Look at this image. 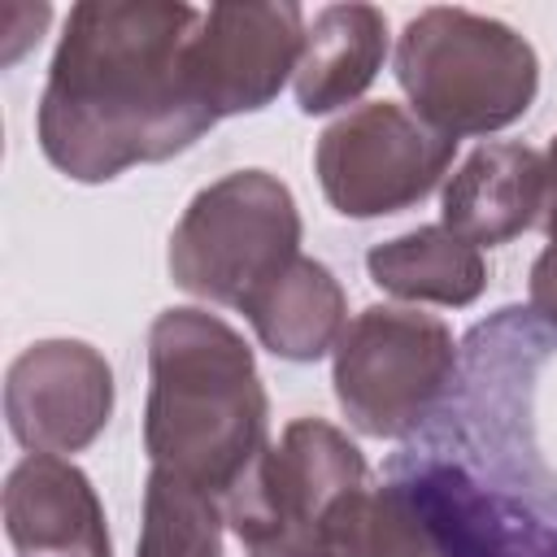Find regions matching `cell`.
<instances>
[{
	"label": "cell",
	"instance_id": "9c48e42d",
	"mask_svg": "<svg viewBox=\"0 0 557 557\" xmlns=\"http://www.w3.org/2000/svg\"><path fill=\"white\" fill-rule=\"evenodd\" d=\"M305 26L309 17L292 0L200 9V22L183 52L191 96L218 122L274 104L278 91L296 78Z\"/></svg>",
	"mask_w": 557,
	"mask_h": 557
},
{
	"label": "cell",
	"instance_id": "9a60e30c",
	"mask_svg": "<svg viewBox=\"0 0 557 557\" xmlns=\"http://www.w3.org/2000/svg\"><path fill=\"white\" fill-rule=\"evenodd\" d=\"M370 283L409 305H448L466 309L487 292V261L483 252L453 235L448 226H413L392 235L366 252Z\"/></svg>",
	"mask_w": 557,
	"mask_h": 557
},
{
	"label": "cell",
	"instance_id": "5b68a950",
	"mask_svg": "<svg viewBox=\"0 0 557 557\" xmlns=\"http://www.w3.org/2000/svg\"><path fill=\"white\" fill-rule=\"evenodd\" d=\"M370 483L361 448L326 418H296L222 500L248 557H335V527Z\"/></svg>",
	"mask_w": 557,
	"mask_h": 557
},
{
	"label": "cell",
	"instance_id": "30bf717a",
	"mask_svg": "<svg viewBox=\"0 0 557 557\" xmlns=\"http://www.w3.org/2000/svg\"><path fill=\"white\" fill-rule=\"evenodd\" d=\"M113 418V366L87 339H35L9 361L4 422L26 453H83Z\"/></svg>",
	"mask_w": 557,
	"mask_h": 557
},
{
	"label": "cell",
	"instance_id": "4fadbf2b",
	"mask_svg": "<svg viewBox=\"0 0 557 557\" xmlns=\"http://www.w3.org/2000/svg\"><path fill=\"white\" fill-rule=\"evenodd\" d=\"M387 61V17L374 4H322L305 26L292 78L296 109L318 117L352 104Z\"/></svg>",
	"mask_w": 557,
	"mask_h": 557
},
{
	"label": "cell",
	"instance_id": "ba28073f",
	"mask_svg": "<svg viewBox=\"0 0 557 557\" xmlns=\"http://www.w3.org/2000/svg\"><path fill=\"white\" fill-rule=\"evenodd\" d=\"M457 139L396 100H370L335 117L313 148L326 205L344 218H387L422 205L448 174Z\"/></svg>",
	"mask_w": 557,
	"mask_h": 557
},
{
	"label": "cell",
	"instance_id": "6da1fadb",
	"mask_svg": "<svg viewBox=\"0 0 557 557\" xmlns=\"http://www.w3.org/2000/svg\"><path fill=\"white\" fill-rule=\"evenodd\" d=\"M557 331L527 305L479 322L426 426L392 453L383 483L431 531L440 557H557V470L535 440V387Z\"/></svg>",
	"mask_w": 557,
	"mask_h": 557
},
{
	"label": "cell",
	"instance_id": "5bb4252c",
	"mask_svg": "<svg viewBox=\"0 0 557 557\" xmlns=\"http://www.w3.org/2000/svg\"><path fill=\"white\" fill-rule=\"evenodd\" d=\"M239 313L252 322L265 352L305 366V361L335 352V344L348 326V296H344L339 278L331 274V265L300 252Z\"/></svg>",
	"mask_w": 557,
	"mask_h": 557
},
{
	"label": "cell",
	"instance_id": "7a4b0ae2",
	"mask_svg": "<svg viewBox=\"0 0 557 557\" xmlns=\"http://www.w3.org/2000/svg\"><path fill=\"white\" fill-rule=\"evenodd\" d=\"M200 22L178 0H78L57 39L35 135L70 183H109L187 152L218 117L183 74Z\"/></svg>",
	"mask_w": 557,
	"mask_h": 557
},
{
	"label": "cell",
	"instance_id": "ac0fdd59",
	"mask_svg": "<svg viewBox=\"0 0 557 557\" xmlns=\"http://www.w3.org/2000/svg\"><path fill=\"white\" fill-rule=\"evenodd\" d=\"M544 174H548V196H544V218H540V231L553 239L557 235V135L544 152Z\"/></svg>",
	"mask_w": 557,
	"mask_h": 557
},
{
	"label": "cell",
	"instance_id": "277c9868",
	"mask_svg": "<svg viewBox=\"0 0 557 557\" xmlns=\"http://www.w3.org/2000/svg\"><path fill=\"white\" fill-rule=\"evenodd\" d=\"M413 113L440 135H496L527 117L540 91V57L509 22L431 4L413 13L392 57Z\"/></svg>",
	"mask_w": 557,
	"mask_h": 557
},
{
	"label": "cell",
	"instance_id": "e0dca14e",
	"mask_svg": "<svg viewBox=\"0 0 557 557\" xmlns=\"http://www.w3.org/2000/svg\"><path fill=\"white\" fill-rule=\"evenodd\" d=\"M527 300L535 309V318H544L557 331V235L540 248V257L531 261V278H527Z\"/></svg>",
	"mask_w": 557,
	"mask_h": 557
},
{
	"label": "cell",
	"instance_id": "52a82bcc",
	"mask_svg": "<svg viewBox=\"0 0 557 557\" xmlns=\"http://www.w3.org/2000/svg\"><path fill=\"white\" fill-rule=\"evenodd\" d=\"M457 361L461 344L444 318L409 305H370L331 352V387L352 431L409 440L448 396Z\"/></svg>",
	"mask_w": 557,
	"mask_h": 557
},
{
	"label": "cell",
	"instance_id": "7c38bea8",
	"mask_svg": "<svg viewBox=\"0 0 557 557\" xmlns=\"http://www.w3.org/2000/svg\"><path fill=\"white\" fill-rule=\"evenodd\" d=\"M548 196L544 152L531 144H479L457 174L444 183L440 226L470 239L474 248H496L540 226Z\"/></svg>",
	"mask_w": 557,
	"mask_h": 557
},
{
	"label": "cell",
	"instance_id": "3957f363",
	"mask_svg": "<svg viewBox=\"0 0 557 557\" xmlns=\"http://www.w3.org/2000/svg\"><path fill=\"white\" fill-rule=\"evenodd\" d=\"M270 448V396L244 335L209 309H161L148 331V470L226 500Z\"/></svg>",
	"mask_w": 557,
	"mask_h": 557
},
{
	"label": "cell",
	"instance_id": "8fae6325",
	"mask_svg": "<svg viewBox=\"0 0 557 557\" xmlns=\"http://www.w3.org/2000/svg\"><path fill=\"white\" fill-rule=\"evenodd\" d=\"M4 535L17 557H113L91 479L57 453H26L9 470Z\"/></svg>",
	"mask_w": 557,
	"mask_h": 557
},
{
	"label": "cell",
	"instance_id": "2e32d148",
	"mask_svg": "<svg viewBox=\"0 0 557 557\" xmlns=\"http://www.w3.org/2000/svg\"><path fill=\"white\" fill-rule=\"evenodd\" d=\"M222 500L165 470H148L135 557H222Z\"/></svg>",
	"mask_w": 557,
	"mask_h": 557
},
{
	"label": "cell",
	"instance_id": "8992f818",
	"mask_svg": "<svg viewBox=\"0 0 557 557\" xmlns=\"http://www.w3.org/2000/svg\"><path fill=\"white\" fill-rule=\"evenodd\" d=\"M300 257V209L270 170H231L200 187L170 231L174 287L205 305L244 309Z\"/></svg>",
	"mask_w": 557,
	"mask_h": 557
}]
</instances>
